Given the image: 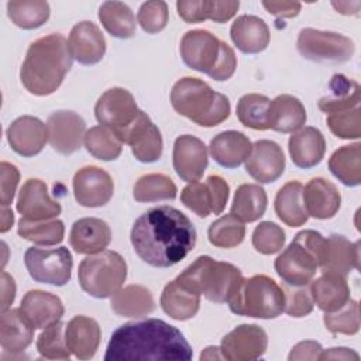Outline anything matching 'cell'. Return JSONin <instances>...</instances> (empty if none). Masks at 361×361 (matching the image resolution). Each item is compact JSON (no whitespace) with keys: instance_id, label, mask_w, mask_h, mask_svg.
Returning a JSON list of instances; mask_svg holds the SVG:
<instances>
[{"instance_id":"obj_48","label":"cell","mask_w":361,"mask_h":361,"mask_svg":"<svg viewBox=\"0 0 361 361\" xmlns=\"http://www.w3.org/2000/svg\"><path fill=\"white\" fill-rule=\"evenodd\" d=\"M323 323L333 334H357L360 330V309L358 303L350 299L344 306L336 312L326 313Z\"/></svg>"},{"instance_id":"obj_9","label":"cell","mask_w":361,"mask_h":361,"mask_svg":"<svg viewBox=\"0 0 361 361\" xmlns=\"http://www.w3.org/2000/svg\"><path fill=\"white\" fill-rule=\"evenodd\" d=\"M296 48L303 58L322 63L347 62L351 59L355 51L354 42L348 37L338 32L314 28L300 30Z\"/></svg>"},{"instance_id":"obj_40","label":"cell","mask_w":361,"mask_h":361,"mask_svg":"<svg viewBox=\"0 0 361 361\" xmlns=\"http://www.w3.org/2000/svg\"><path fill=\"white\" fill-rule=\"evenodd\" d=\"M99 20L104 30L116 38L127 39L135 34V17L126 3L104 1L99 8Z\"/></svg>"},{"instance_id":"obj_3","label":"cell","mask_w":361,"mask_h":361,"mask_svg":"<svg viewBox=\"0 0 361 361\" xmlns=\"http://www.w3.org/2000/svg\"><path fill=\"white\" fill-rule=\"evenodd\" d=\"M72 59L63 35L41 37L28 47L20 69V80L31 94H52L72 68Z\"/></svg>"},{"instance_id":"obj_39","label":"cell","mask_w":361,"mask_h":361,"mask_svg":"<svg viewBox=\"0 0 361 361\" xmlns=\"http://www.w3.org/2000/svg\"><path fill=\"white\" fill-rule=\"evenodd\" d=\"M330 172L345 186L361 183V144L354 142L336 149L329 159Z\"/></svg>"},{"instance_id":"obj_20","label":"cell","mask_w":361,"mask_h":361,"mask_svg":"<svg viewBox=\"0 0 361 361\" xmlns=\"http://www.w3.org/2000/svg\"><path fill=\"white\" fill-rule=\"evenodd\" d=\"M245 171L259 183L275 182L285 171V155L282 148L271 140L255 141L245 159Z\"/></svg>"},{"instance_id":"obj_33","label":"cell","mask_w":361,"mask_h":361,"mask_svg":"<svg viewBox=\"0 0 361 361\" xmlns=\"http://www.w3.org/2000/svg\"><path fill=\"white\" fill-rule=\"evenodd\" d=\"M269 128L278 133H295L306 123V109L292 94H279L269 103Z\"/></svg>"},{"instance_id":"obj_61","label":"cell","mask_w":361,"mask_h":361,"mask_svg":"<svg viewBox=\"0 0 361 361\" xmlns=\"http://www.w3.org/2000/svg\"><path fill=\"white\" fill-rule=\"evenodd\" d=\"M331 6L341 14H358L361 1H331Z\"/></svg>"},{"instance_id":"obj_57","label":"cell","mask_w":361,"mask_h":361,"mask_svg":"<svg viewBox=\"0 0 361 361\" xmlns=\"http://www.w3.org/2000/svg\"><path fill=\"white\" fill-rule=\"evenodd\" d=\"M265 10L276 17L292 18L300 11V3L298 1H262Z\"/></svg>"},{"instance_id":"obj_35","label":"cell","mask_w":361,"mask_h":361,"mask_svg":"<svg viewBox=\"0 0 361 361\" xmlns=\"http://www.w3.org/2000/svg\"><path fill=\"white\" fill-rule=\"evenodd\" d=\"M317 106L326 114L350 110L360 106L358 82L348 79L341 73L333 75L329 83V93L319 100Z\"/></svg>"},{"instance_id":"obj_23","label":"cell","mask_w":361,"mask_h":361,"mask_svg":"<svg viewBox=\"0 0 361 361\" xmlns=\"http://www.w3.org/2000/svg\"><path fill=\"white\" fill-rule=\"evenodd\" d=\"M322 272L348 275L353 269L360 268V247L358 243H351L344 235L333 234L324 238L320 264Z\"/></svg>"},{"instance_id":"obj_21","label":"cell","mask_w":361,"mask_h":361,"mask_svg":"<svg viewBox=\"0 0 361 361\" xmlns=\"http://www.w3.org/2000/svg\"><path fill=\"white\" fill-rule=\"evenodd\" d=\"M7 141L14 152L21 157H34L42 151L48 141L47 124L34 116L16 118L6 131Z\"/></svg>"},{"instance_id":"obj_25","label":"cell","mask_w":361,"mask_h":361,"mask_svg":"<svg viewBox=\"0 0 361 361\" xmlns=\"http://www.w3.org/2000/svg\"><path fill=\"white\" fill-rule=\"evenodd\" d=\"M65 338L69 351L79 360H89L94 357L102 330L99 323L87 316L79 314L72 317L65 326Z\"/></svg>"},{"instance_id":"obj_42","label":"cell","mask_w":361,"mask_h":361,"mask_svg":"<svg viewBox=\"0 0 361 361\" xmlns=\"http://www.w3.org/2000/svg\"><path fill=\"white\" fill-rule=\"evenodd\" d=\"M8 18L23 30H34L49 18V4L42 0H20L7 3Z\"/></svg>"},{"instance_id":"obj_24","label":"cell","mask_w":361,"mask_h":361,"mask_svg":"<svg viewBox=\"0 0 361 361\" xmlns=\"http://www.w3.org/2000/svg\"><path fill=\"white\" fill-rule=\"evenodd\" d=\"M111 241L109 224L97 217H83L72 224L69 244L78 254L93 255L104 251Z\"/></svg>"},{"instance_id":"obj_2","label":"cell","mask_w":361,"mask_h":361,"mask_svg":"<svg viewBox=\"0 0 361 361\" xmlns=\"http://www.w3.org/2000/svg\"><path fill=\"white\" fill-rule=\"evenodd\" d=\"M192 357L190 344L175 326L161 319H142L124 323L113 331L104 361H189Z\"/></svg>"},{"instance_id":"obj_50","label":"cell","mask_w":361,"mask_h":361,"mask_svg":"<svg viewBox=\"0 0 361 361\" xmlns=\"http://www.w3.org/2000/svg\"><path fill=\"white\" fill-rule=\"evenodd\" d=\"M285 244V231L272 221L259 223L252 231V247L264 255L279 252Z\"/></svg>"},{"instance_id":"obj_46","label":"cell","mask_w":361,"mask_h":361,"mask_svg":"<svg viewBox=\"0 0 361 361\" xmlns=\"http://www.w3.org/2000/svg\"><path fill=\"white\" fill-rule=\"evenodd\" d=\"M245 235L244 223L233 214H224L213 221L207 230L212 245L219 248H233L243 243Z\"/></svg>"},{"instance_id":"obj_4","label":"cell","mask_w":361,"mask_h":361,"mask_svg":"<svg viewBox=\"0 0 361 361\" xmlns=\"http://www.w3.org/2000/svg\"><path fill=\"white\" fill-rule=\"evenodd\" d=\"M172 107L202 127H214L230 116V102L197 78H182L171 90Z\"/></svg>"},{"instance_id":"obj_36","label":"cell","mask_w":361,"mask_h":361,"mask_svg":"<svg viewBox=\"0 0 361 361\" xmlns=\"http://www.w3.org/2000/svg\"><path fill=\"white\" fill-rule=\"evenodd\" d=\"M275 213L286 226L299 227L307 221V212L303 203V185L298 180L285 183L275 196Z\"/></svg>"},{"instance_id":"obj_28","label":"cell","mask_w":361,"mask_h":361,"mask_svg":"<svg viewBox=\"0 0 361 361\" xmlns=\"http://www.w3.org/2000/svg\"><path fill=\"white\" fill-rule=\"evenodd\" d=\"M20 309L34 326V329H45L49 324L61 320L63 316V303L62 300L45 290H28L23 300Z\"/></svg>"},{"instance_id":"obj_16","label":"cell","mask_w":361,"mask_h":361,"mask_svg":"<svg viewBox=\"0 0 361 361\" xmlns=\"http://www.w3.org/2000/svg\"><path fill=\"white\" fill-rule=\"evenodd\" d=\"M75 200L83 207H100L110 202L114 193L111 176L99 166L80 168L72 180Z\"/></svg>"},{"instance_id":"obj_31","label":"cell","mask_w":361,"mask_h":361,"mask_svg":"<svg viewBox=\"0 0 361 361\" xmlns=\"http://www.w3.org/2000/svg\"><path fill=\"white\" fill-rule=\"evenodd\" d=\"M212 158L224 168H237L248 158L252 144L250 138L234 130L223 131L210 141Z\"/></svg>"},{"instance_id":"obj_1","label":"cell","mask_w":361,"mask_h":361,"mask_svg":"<svg viewBox=\"0 0 361 361\" xmlns=\"http://www.w3.org/2000/svg\"><path fill=\"white\" fill-rule=\"evenodd\" d=\"M196 228L189 217L172 206H158L141 214L131 228L135 254L148 265L169 268L196 245Z\"/></svg>"},{"instance_id":"obj_19","label":"cell","mask_w":361,"mask_h":361,"mask_svg":"<svg viewBox=\"0 0 361 361\" xmlns=\"http://www.w3.org/2000/svg\"><path fill=\"white\" fill-rule=\"evenodd\" d=\"M173 169L185 182H197L209 164L207 148L202 140L185 134L175 140L173 144Z\"/></svg>"},{"instance_id":"obj_62","label":"cell","mask_w":361,"mask_h":361,"mask_svg":"<svg viewBox=\"0 0 361 361\" xmlns=\"http://www.w3.org/2000/svg\"><path fill=\"white\" fill-rule=\"evenodd\" d=\"M14 223V214L10 209H7V206H1V226H0V231L6 233L11 228Z\"/></svg>"},{"instance_id":"obj_53","label":"cell","mask_w":361,"mask_h":361,"mask_svg":"<svg viewBox=\"0 0 361 361\" xmlns=\"http://www.w3.org/2000/svg\"><path fill=\"white\" fill-rule=\"evenodd\" d=\"M178 14L189 24L212 20L214 10V0H179L176 3Z\"/></svg>"},{"instance_id":"obj_11","label":"cell","mask_w":361,"mask_h":361,"mask_svg":"<svg viewBox=\"0 0 361 361\" xmlns=\"http://www.w3.org/2000/svg\"><path fill=\"white\" fill-rule=\"evenodd\" d=\"M140 111L134 96L124 87L106 90L94 106V116L99 124L110 128L118 140L135 121Z\"/></svg>"},{"instance_id":"obj_30","label":"cell","mask_w":361,"mask_h":361,"mask_svg":"<svg viewBox=\"0 0 361 361\" xmlns=\"http://www.w3.org/2000/svg\"><path fill=\"white\" fill-rule=\"evenodd\" d=\"M34 330L20 307L1 312L0 344L4 351L11 354L24 351L32 343Z\"/></svg>"},{"instance_id":"obj_34","label":"cell","mask_w":361,"mask_h":361,"mask_svg":"<svg viewBox=\"0 0 361 361\" xmlns=\"http://www.w3.org/2000/svg\"><path fill=\"white\" fill-rule=\"evenodd\" d=\"M200 306V295L190 290L185 285L176 281H171L165 285L161 295L162 310L175 320L192 319Z\"/></svg>"},{"instance_id":"obj_18","label":"cell","mask_w":361,"mask_h":361,"mask_svg":"<svg viewBox=\"0 0 361 361\" xmlns=\"http://www.w3.org/2000/svg\"><path fill=\"white\" fill-rule=\"evenodd\" d=\"M16 207L23 219L31 221L51 220L62 212L61 204L49 196L47 183L35 178L23 183Z\"/></svg>"},{"instance_id":"obj_12","label":"cell","mask_w":361,"mask_h":361,"mask_svg":"<svg viewBox=\"0 0 361 361\" xmlns=\"http://www.w3.org/2000/svg\"><path fill=\"white\" fill-rule=\"evenodd\" d=\"M228 183L219 175H210L204 182H190L180 192V202L199 217L220 214L228 200Z\"/></svg>"},{"instance_id":"obj_14","label":"cell","mask_w":361,"mask_h":361,"mask_svg":"<svg viewBox=\"0 0 361 361\" xmlns=\"http://www.w3.org/2000/svg\"><path fill=\"white\" fill-rule=\"evenodd\" d=\"M47 133L48 142L56 152L71 155L82 147L86 134V123L75 111L58 110L48 117Z\"/></svg>"},{"instance_id":"obj_27","label":"cell","mask_w":361,"mask_h":361,"mask_svg":"<svg viewBox=\"0 0 361 361\" xmlns=\"http://www.w3.org/2000/svg\"><path fill=\"white\" fill-rule=\"evenodd\" d=\"M292 162L302 169H309L320 164L326 152V141L320 130L307 126L295 131L288 142Z\"/></svg>"},{"instance_id":"obj_47","label":"cell","mask_w":361,"mask_h":361,"mask_svg":"<svg viewBox=\"0 0 361 361\" xmlns=\"http://www.w3.org/2000/svg\"><path fill=\"white\" fill-rule=\"evenodd\" d=\"M65 323L61 320L49 324L37 338V350L48 360H69L71 351L65 338Z\"/></svg>"},{"instance_id":"obj_54","label":"cell","mask_w":361,"mask_h":361,"mask_svg":"<svg viewBox=\"0 0 361 361\" xmlns=\"http://www.w3.org/2000/svg\"><path fill=\"white\" fill-rule=\"evenodd\" d=\"M0 175H1V180H0V185H1V190H0L1 192V196H0L1 206H10L13 203L14 193H16L17 186H18L20 172L13 164L3 161L0 164Z\"/></svg>"},{"instance_id":"obj_22","label":"cell","mask_w":361,"mask_h":361,"mask_svg":"<svg viewBox=\"0 0 361 361\" xmlns=\"http://www.w3.org/2000/svg\"><path fill=\"white\" fill-rule=\"evenodd\" d=\"M71 56L82 65L99 63L106 54V39L99 27L90 21L75 24L69 32Z\"/></svg>"},{"instance_id":"obj_13","label":"cell","mask_w":361,"mask_h":361,"mask_svg":"<svg viewBox=\"0 0 361 361\" xmlns=\"http://www.w3.org/2000/svg\"><path fill=\"white\" fill-rule=\"evenodd\" d=\"M221 42L206 30L188 31L180 39L182 61L189 68L209 76L220 58Z\"/></svg>"},{"instance_id":"obj_58","label":"cell","mask_w":361,"mask_h":361,"mask_svg":"<svg viewBox=\"0 0 361 361\" xmlns=\"http://www.w3.org/2000/svg\"><path fill=\"white\" fill-rule=\"evenodd\" d=\"M240 3L238 1H219L214 0V10H213V16L212 20L214 23H226L228 21L238 10Z\"/></svg>"},{"instance_id":"obj_63","label":"cell","mask_w":361,"mask_h":361,"mask_svg":"<svg viewBox=\"0 0 361 361\" xmlns=\"http://www.w3.org/2000/svg\"><path fill=\"white\" fill-rule=\"evenodd\" d=\"M220 360L223 358L220 347H207L203 350V353L200 354V360Z\"/></svg>"},{"instance_id":"obj_49","label":"cell","mask_w":361,"mask_h":361,"mask_svg":"<svg viewBox=\"0 0 361 361\" xmlns=\"http://www.w3.org/2000/svg\"><path fill=\"white\" fill-rule=\"evenodd\" d=\"M326 123L330 131L343 140H355L361 137V110L360 106L327 114Z\"/></svg>"},{"instance_id":"obj_5","label":"cell","mask_w":361,"mask_h":361,"mask_svg":"<svg viewBox=\"0 0 361 361\" xmlns=\"http://www.w3.org/2000/svg\"><path fill=\"white\" fill-rule=\"evenodd\" d=\"M241 279L243 274L235 265L209 255L196 258L176 276L178 282L214 303L227 302Z\"/></svg>"},{"instance_id":"obj_32","label":"cell","mask_w":361,"mask_h":361,"mask_svg":"<svg viewBox=\"0 0 361 361\" xmlns=\"http://www.w3.org/2000/svg\"><path fill=\"white\" fill-rule=\"evenodd\" d=\"M310 295L313 302L324 313L336 312L350 300V288L345 276L323 272L310 282Z\"/></svg>"},{"instance_id":"obj_56","label":"cell","mask_w":361,"mask_h":361,"mask_svg":"<svg viewBox=\"0 0 361 361\" xmlns=\"http://www.w3.org/2000/svg\"><path fill=\"white\" fill-rule=\"evenodd\" d=\"M322 345L317 341L313 340H306L300 341L289 353V361L293 360H319V355L322 353Z\"/></svg>"},{"instance_id":"obj_8","label":"cell","mask_w":361,"mask_h":361,"mask_svg":"<svg viewBox=\"0 0 361 361\" xmlns=\"http://www.w3.org/2000/svg\"><path fill=\"white\" fill-rule=\"evenodd\" d=\"M126 278L127 264L118 252L111 250L86 257L78 268L80 288L97 299L113 296L123 286Z\"/></svg>"},{"instance_id":"obj_51","label":"cell","mask_w":361,"mask_h":361,"mask_svg":"<svg viewBox=\"0 0 361 361\" xmlns=\"http://www.w3.org/2000/svg\"><path fill=\"white\" fill-rule=\"evenodd\" d=\"M137 21L147 34H157L166 27L168 23V6L165 1L152 0L141 4Z\"/></svg>"},{"instance_id":"obj_55","label":"cell","mask_w":361,"mask_h":361,"mask_svg":"<svg viewBox=\"0 0 361 361\" xmlns=\"http://www.w3.org/2000/svg\"><path fill=\"white\" fill-rule=\"evenodd\" d=\"M235 68H237V58H235L233 48L230 45H227L226 42H221L220 58L217 61V65L214 66V69L212 71V73L209 76L217 82H223V80L230 79L234 75Z\"/></svg>"},{"instance_id":"obj_41","label":"cell","mask_w":361,"mask_h":361,"mask_svg":"<svg viewBox=\"0 0 361 361\" xmlns=\"http://www.w3.org/2000/svg\"><path fill=\"white\" fill-rule=\"evenodd\" d=\"M178 189L173 180L164 173H147L138 178L133 188V196L140 203L172 200Z\"/></svg>"},{"instance_id":"obj_15","label":"cell","mask_w":361,"mask_h":361,"mask_svg":"<svg viewBox=\"0 0 361 361\" xmlns=\"http://www.w3.org/2000/svg\"><path fill=\"white\" fill-rule=\"evenodd\" d=\"M268 337L257 324H240L221 338L220 351L224 360L250 361L264 355Z\"/></svg>"},{"instance_id":"obj_37","label":"cell","mask_w":361,"mask_h":361,"mask_svg":"<svg viewBox=\"0 0 361 361\" xmlns=\"http://www.w3.org/2000/svg\"><path fill=\"white\" fill-rule=\"evenodd\" d=\"M111 310L124 317H141L154 312L155 302L152 293L142 285H128L120 288L110 302Z\"/></svg>"},{"instance_id":"obj_59","label":"cell","mask_w":361,"mask_h":361,"mask_svg":"<svg viewBox=\"0 0 361 361\" xmlns=\"http://www.w3.org/2000/svg\"><path fill=\"white\" fill-rule=\"evenodd\" d=\"M0 282H1V312H4V310H8L11 303L14 302L16 282H14L13 276L4 271L1 272Z\"/></svg>"},{"instance_id":"obj_52","label":"cell","mask_w":361,"mask_h":361,"mask_svg":"<svg viewBox=\"0 0 361 361\" xmlns=\"http://www.w3.org/2000/svg\"><path fill=\"white\" fill-rule=\"evenodd\" d=\"M281 288L285 295V313L292 317H303L313 310L314 302L307 285L292 286L285 283Z\"/></svg>"},{"instance_id":"obj_6","label":"cell","mask_w":361,"mask_h":361,"mask_svg":"<svg viewBox=\"0 0 361 361\" xmlns=\"http://www.w3.org/2000/svg\"><path fill=\"white\" fill-rule=\"evenodd\" d=\"M324 237L314 230L298 233L293 241L275 259L278 276L288 285L303 286L313 281L323 248Z\"/></svg>"},{"instance_id":"obj_17","label":"cell","mask_w":361,"mask_h":361,"mask_svg":"<svg viewBox=\"0 0 361 361\" xmlns=\"http://www.w3.org/2000/svg\"><path fill=\"white\" fill-rule=\"evenodd\" d=\"M120 141L130 145L133 155L140 162L151 164L162 157L164 142L161 131L142 110L135 121L121 134Z\"/></svg>"},{"instance_id":"obj_29","label":"cell","mask_w":361,"mask_h":361,"mask_svg":"<svg viewBox=\"0 0 361 361\" xmlns=\"http://www.w3.org/2000/svg\"><path fill=\"white\" fill-rule=\"evenodd\" d=\"M230 37L234 45L244 54L262 52L269 44V28L265 21L257 16L243 14L234 20L230 28Z\"/></svg>"},{"instance_id":"obj_7","label":"cell","mask_w":361,"mask_h":361,"mask_svg":"<svg viewBox=\"0 0 361 361\" xmlns=\"http://www.w3.org/2000/svg\"><path fill=\"white\" fill-rule=\"evenodd\" d=\"M227 303L230 310L240 316L275 319L283 313L285 295L272 278L254 275L241 279Z\"/></svg>"},{"instance_id":"obj_10","label":"cell","mask_w":361,"mask_h":361,"mask_svg":"<svg viewBox=\"0 0 361 361\" xmlns=\"http://www.w3.org/2000/svg\"><path fill=\"white\" fill-rule=\"evenodd\" d=\"M24 264L30 276L39 283L63 286L72 274V254L66 247H31L24 254Z\"/></svg>"},{"instance_id":"obj_45","label":"cell","mask_w":361,"mask_h":361,"mask_svg":"<svg viewBox=\"0 0 361 361\" xmlns=\"http://www.w3.org/2000/svg\"><path fill=\"white\" fill-rule=\"evenodd\" d=\"M271 100L258 93L244 94L237 103V117L240 123L252 130H268V110Z\"/></svg>"},{"instance_id":"obj_60","label":"cell","mask_w":361,"mask_h":361,"mask_svg":"<svg viewBox=\"0 0 361 361\" xmlns=\"http://www.w3.org/2000/svg\"><path fill=\"white\" fill-rule=\"evenodd\" d=\"M319 360H360L358 353L345 347H333L329 350H322Z\"/></svg>"},{"instance_id":"obj_26","label":"cell","mask_w":361,"mask_h":361,"mask_svg":"<svg viewBox=\"0 0 361 361\" xmlns=\"http://www.w3.org/2000/svg\"><path fill=\"white\" fill-rule=\"evenodd\" d=\"M303 203L309 216L326 220L331 219L338 212L341 195L330 180L313 178L303 188Z\"/></svg>"},{"instance_id":"obj_43","label":"cell","mask_w":361,"mask_h":361,"mask_svg":"<svg viewBox=\"0 0 361 361\" xmlns=\"http://www.w3.org/2000/svg\"><path fill=\"white\" fill-rule=\"evenodd\" d=\"M17 233L24 240L37 245H56L63 240L65 226L58 219L31 221L21 217Z\"/></svg>"},{"instance_id":"obj_44","label":"cell","mask_w":361,"mask_h":361,"mask_svg":"<svg viewBox=\"0 0 361 361\" xmlns=\"http://www.w3.org/2000/svg\"><path fill=\"white\" fill-rule=\"evenodd\" d=\"M83 144L87 152L100 161H114L123 149V142L104 126H94L87 130Z\"/></svg>"},{"instance_id":"obj_38","label":"cell","mask_w":361,"mask_h":361,"mask_svg":"<svg viewBox=\"0 0 361 361\" xmlns=\"http://www.w3.org/2000/svg\"><path fill=\"white\" fill-rule=\"evenodd\" d=\"M267 203V193L259 185L243 183L234 193L230 214L240 219L243 223H252L264 216Z\"/></svg>"}]
</instances>
